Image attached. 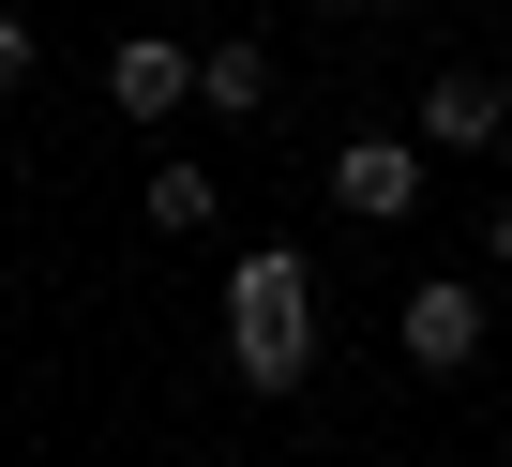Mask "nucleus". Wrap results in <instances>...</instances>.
<instances>
[{
  "label": "nucleus",
  "instance_id": "obj_1",
  "mask_svg": "<svg viewBox=\"0 0 512 467\" xmlns=\"http://www.w3.org/2000/svg\"><path fill=\"white\" fill-rule=\"evenodd\" d=\"M226 377L241 392H302L317 377V272H302V242H256L226 272Z\"/></svg>",
  "mask_w": 512,
  "mask_h": 467
},
{
  "label": "nucleus",
  "instance_id": "obj_2",
  "mask_svg": "<svg viewBox=\"0 0 512 467\" xmlns=\"http://www.w3.org/2000/svg\"><path fill=\"white\" fill-rule=\"evenodd\" d=\"M392 347H407L422 377H467V362H482V287H467V272H422V287L392 302Z\"/></svg>",
  "mask_w": 512,
  "mask_h": 467
},
{
  "label": "nucleus",
  "instance_id": "obj_3",
  "mask_svg": "<svg viewBox=\"0 0 512 467\" xmlns=\"http://www.w3.org/2000/svg\"><path fill=\"white\" fill-rule=\"evenodd\" d=\"M497 136H512V91H497L482 61L422 76V121H407V151H497Z\"/></svg>",
  "mask_w": 512,
  "mask_h": 467
},
{
  "label": "nucleus",
  "instance_id": "obj_4",
  "mask_svg": "<svg viewBox=\"0 0 512 467\" xmlns=\"http://www.w3.org/2000/svg\"><path fill=\"white\" fill-rule=\"evenodd\" d=\"M106 106H121V121H181V106H196V46H166V31H136V46L106 61Z\"/></svg>",
  "mask_w": 512,
  "mask_h": 467
},
{
  "label": "nucleus",
  "instance_id": "obj_5",
  "mask_svg": "<svg viewBox=\"0 0 512 467\" xmlns=\"http://www.w3.org/2000/svg\"><path fill=\"white\" fill-rule=\"evenodd\" d=\"M332 196H347L362 226H392V211L422 196V151H407V136H347V151H332Z\"/></svg>",
  "mask_w": 512,
  "mask_h": 467
},
{
  "label": "nucleus",
  "instance_id": "obj_6",
  "mask_svg": "<svg viewBox=\"0 0 512 467\" xmlns=\"http://www.w3.org/2000/svg\"><path fill=\"white\" fill-rule=\"evenodd\" d=\"M196 106L211 121H256V106H272V46H211L196 61Z\"/></svg>",
  "mask_w": 512,
  "mask_h": 467
},
{
  "label": "nucleus",
  "instance_id": "obj_7",
  "mask_svg": "<svg viewBox=\"0 0 512 467\" xmlns=\"http://www.w3.org/2000/svg\"><path fill=\"white\" fill-rule=\"evenodd\" d=\"M151 226H181V242H196V226H211V166L166 151V166H151Z\"/></svg>",
  "mask_w": 512,
  "mask_h": 467
},
{
  "label": "nucleus",
  "instance_id": "obj_8",
  "mask_svg": "<svg viewBox=\"0 0 512 467\" xmlns=\"http://www.w3.org/2000/svg\"><path fill=\"white\" fill-rule=\"evenodd\" d=\"M31 61H46V46H31V16L0 0V91H31Z\"/></svg>",
  "mask_w": 512,
  "mask_h": 467
},
{
  "label": "nucleus",
  "instance_id": "obj_9",
  "mask_svg": "<svg viewBox=\"0 0 512 467\" xmlns=\"http://www.w3.org/2000/svg\"><path fill=\"white\" fill-rule=\"evenodd\" d=\"M482 272H512V196H497V211H482Z\"/></svg>",
  "mask_w": 512,
  "mask_h": 467
},
{
  "label": "nucleus",
  "instance_id": "obj_10",
  "mask_svg": "<svg viewBox=\"0 0 512 467\" xmlns=\"http://www.w3.org/2000/svg\"><path fill=\"white\" fill-rule=\"evenodd\" d=\"M317 16H377V0H317Z\"/></svg>",
  "mask_w": 512,
  "mask_h": 467
}]
</instances>
